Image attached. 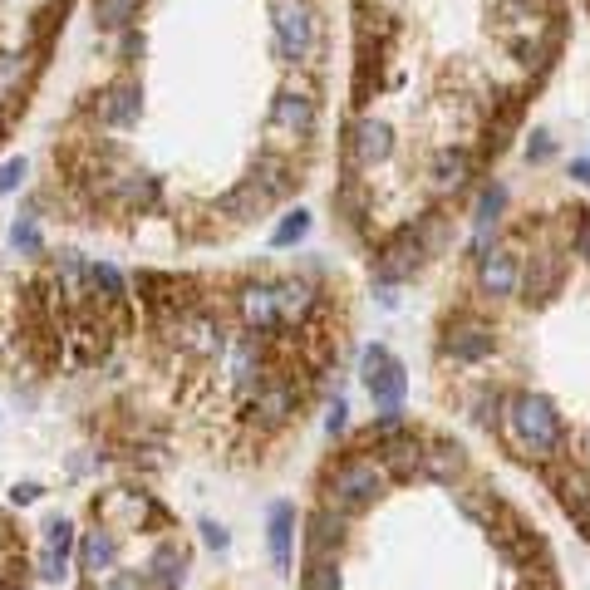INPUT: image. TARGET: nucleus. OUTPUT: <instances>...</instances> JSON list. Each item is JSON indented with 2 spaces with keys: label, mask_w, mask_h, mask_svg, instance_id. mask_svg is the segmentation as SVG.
<instances>
[{
  "label": "nucleus",
  "mask_w": 590,
  "mask_h": 590,
  "mask_svg": "<svg viewBox=\"0 0 590 590\" xmlns=\"http://www.w3.org/2000/svg\"><path fill=\"white\" fill-rule=\"evenodd\" d=\"M448 354L463 359V364L487 359V354H492V330H487V325H453V330H448Z\"/></svg>",
  "instance_id": "6ab92c4d"
},
{
  "label": "nucleus",
  "mask_w": 590,
  "mask_h": 590,
  "mask_svg": "<svg viewBox=\"0 0 590 590\" xmlns=\"http://www.w3.org/2000/svg\"><path fill=\"white\" fill-rule=\"evenodd\" d=\"M114 566H118V536L109 527L89 531V536H84V546H79V571L99 581V576H109Z\"/></svg>",
  "instance_id": "4468645a"
},
{
  "label": "nucleus",
  "mask_w": 590,
  "mask_h": 590,
  "mask_svg": "<svg viewBox=\"0 0 590 590\" xmlns=\"http://www.w3.org/2000/svg\"><path fill=\"white\" fill-rule=\"evenodd\" d=\"M389 153H394V128H389L384 118H374V114L354 118L350 138H345V158H350L354 173H369V168L389 163Z\"/></svg>",
  "instance_id": "423d86ee"
},
{
  "label": "nucleus",
  "mask_w": 590,
  "mask_h": 590,
  "mask_svg": "<svg viewBox=\"0 0 590 590\" xmlns=\"http://www.w3.org/2000/svg\"><path fill=\"white\" fill-rule=\"evenodd\" d=\"M512 433H517V443L536 453V458H551L556 448H561V438H566V423H561V413L551 399H541V394H517L512 399Z\"/></svg>",
  "instance_id": "f03ea898"
},
{
  "label": "nucleus",
  "mask_w": 590,
  "mask_h": 590,
  "mask_svg": "<svg viewBox=\"0 0 590 590\" xmlns=\"http://www.w3.org/2000/svg\"><path fill=\"white\" fill-rule=\"evenodd\" d=\"M423 251H428V246H423V236L413 232V227L399 232L384 246V256H379V281H409L413 271L423 266Z\"/></svg>",
  "instance_id": "6e6552de"
},
{
  "label": "nucleus",
  "mask_w": 590,
  "mask_h": 590,
  "mask_svg": "<svg viewBox=\"0 0 590 590\" xmlns=\"http://www.w3.org/2000/svg\"><path fill=\"white\" fill-rule=\"evenodd\" d=\"M25 74H30L25 55H15V50H0V99H5V94H20V89H25Z\"/></svg>",
  "instance_id": "a878e982"
},
{
  "label": "nucleus",
  "mask_w": 590,
  "mask_h": 590,
  "mask_svg": "<svg viewBox=\"0 0 590 590\" xmlns=\"http://www.w3.org/2000/svg\"><path fill=\"white\" fill-rule=\"evenodd\" d=\"M359 379H364V389H369V399H374L379 413H404L409 374H404V364L394 359L389 345H369L359 354Z\"/></svg>",
  "instance_id": "20e7f679"
},
{
  "label": "nucleus",
  "mask_w": 590,
  "mask_h": 590,
  "mask_svg": "<svg viewBox=\"0 0 590 590\" xmlns=\"http://www.w3.org/2000/svg\"><path fill=\"white\" fill-rule=\"evenodd\" d=\"M295 409V394L286 389V384H266L261 394H256V413L266 418V423H286Z\"/></svg>",
  "instance_id": "b1692460"
},
{
  "label": "nucleus",
  "mask_w": 590,
  "mask_h": 590,
  "mask_svg": "<svg viewBox=\"0 0 590 590\" xmlns=\"http://www.w3.org/2000/svg\"><path fill=\"white\" fill-rule=\"evenodd\" d=\"M276 291V320L281 325H300L310 310H315V286L310 281H281V286H271Z\"/></svg>",
  "instance_id": "f3484780"
},
{
  "label": "nucleus",
  "mask_w": 590,
  "mask_h": 590,
  "mask_svg": "<svg viewBox=\"0 0 590 590\" xmlns=\"http://www.w3.org/2000/svg\"><path fill=\"white\" fill-rule=\"evenodd\" d=\"M59 286H64V295H69L74 305H84L89 291H94V266H84L74 251H64V256H59Z\"/></svg>",
  "instance_id": "aec40b11"
},
{
  "label": "nucleus",
  "mask_w": 590,
  "mask_h": 590,
  "mask_svg": "<svg viewBox=\"0 0 590 590\" xmlns=\"http://www.w3.org/2000/svg\"><path fill=\"white\" fill-rule=\"evenodd\" d=\"M551 153H556L551 133H546V128H536V133H531V143H527V158H531V163H546Z\"/></svg>",
  "instance_id": "72a5a7b5"
},
{
  "label": "nucleus",
  "mask_w": 590,
  "mask_h": 590,
  "mask_svg": "<svg viewBox=\"0 0 590 590\" xmlns=\"http://www.w3.org/2000/svg\"><path fill=\"white\" fill-rule=\"evenodd\" d=\"M551 286H556V261L551 256H536V271L527 266V300H546Z\"/></svg>",
  "instance_id": "bb28decb"
},
{
  "label": "nucleus",
  "mask_w": 590,
  "mask_h": 590,
  "mask_svg": "<svg viewBox=\"0 0 590 590\" xmlns=\"http://www.w3.org/2000/svg\"><path fill=\"white\" fill-rule=\"evenodd\" d=\"M468 177H472V158L463 148H438V153L428 158V182H433V192H458Z\"/></svg>",
  "instance_id": "9b49d317"
},
{
  "label": "nucleus",
  "mask_w": 590,
  "mask_h": 590,
  "mask_svg": "<svg viewBox=\"0 0 590 590\" xmlns=\"http://www.w3.org/2000/svg\"><path fill=\"white\" fill-rule=\"evenodd\" d=\"M256 369H261V359H256V340H241L232 354V374H236V384L246 389L251 379H256Z\"/></svg>",
  "instance_id": "c756f323"
},
{
  "label": "nucleus",
  "mask_w": 590,
  "mask_h": 590,
  "mask_svg": "<svg viewBox=\"0 0 590 590\" xmlns=\"http://www.w3.org/2000/svg\"><path fill=\"white\" fill-rule=\"evenodd\" d=\"M340 536H345V517H340L335 507H320V512L310 517V531H305V551H310V561L335 556V551H340Z\"/></svg>",
  "instance_id": "9d476101"
},
{
  "label": "nucleus",
  "mask_w": 590,
  "mask_h": 590,
  "mask_svg": "<svg viewBox=\"0 0 590 590\" xmlns=\"http://www.w3.org/2000/svg\"><path fill=\"white\" fill-rule=\"evenodd\" d=\"M35 497H40V487H35V482H15V487H10V502H15V507H30Z\"/></svg>",
  "instance_id": "e433bc0d"
},
{
  "label": "nucleus",
  "mask_w": 590,
  "mask_h": 590,
  "mask_svg": "<svg viewBox=\"0 0 590 590\" xmlns=\"http://www.w3.org/2000/svg\"><path fill=\"white\" fill-rule=\"evenodd\" d=\"M148 571H153L148 581H153V586H158V590H177V586H182V581H187V551H182L177 541H163V546L153 551V561H148Z\"/></svg>",
  "instance_id": "a211bd4d"
},
{
  "label": "nucleus",
  "mask_w": 590,
  "mask_h": 590,
  "mask_svg": "<svg viewBox=\"0 0 590 590\" xmlns=\"http://www.w3.org/2000/svg\"><path fill=\"white\" fill-rule=\"evenodd\" d=\"M25 173H30V168H25V158H10V163L0 168V197H5V192H15V187L25 182Z\"/></svg>",
  "instance_id": "473e14b6"
},
{
  "label": "nucleus",
  "mask_w": 590,
  "mask_h": 590,
  "mask_svg": "<svg viewBox=\"0 0 590 590\" xmlns=\"http://www.w3.org/2000/svg\"><path fill=\"white\" fill-rule=\"evenodd\" d=\"M305 232H310V212L295 207L291 217H281V227L271 232V246H295V241H305Z\"/></svg>",
  "instance_id": "c85d7f7f"
},
{
  "label": "nucleus",
  "mask_w": 590,
  "mask_h": 590,
  "mask_svg": "<svg viewBox=\"0 0 590 590\" xmlns=\"http://www.w3.org/2000/svg\"><path fill=\"white\" fill-rule=\"evenodd\" d=\"M315 123L320 109L305 89H281L271 99V114H266V138H271V153H286L295 143H310L315 138Z\"/></svg>",
  "instance_id": "7ed1b4c3"
},
{
  "label": "nucleus",
  "mask_w": 590,
  "mask_h": 590,
  "mask_svg": "<svg viewBox=\"0 0 590 590\" xmlns=\"http://www.w3.org/2000/svg\"><path fill=\"white\" fill-rule=\"evenodd\" d=\"M236 310H241V325L246 330H276L281 320H276V291L271 286H246V291L236 295Z\"/></svg>",
  "instance_id": "ddd939ff"
},
{
  "label": "nucleus",
  "mask_w": 590,
  "mask_h": 590,
  "mask_svg": "<svg viewBox=\"0 0 590 590\" xmlns=\"http://www.w3.org/2000/svg\"><path fill=\"white\" fill-rule=\"evenodd\" d=\"M109 590H143V576H114Z\"/></svg>",
  "instance_id": "58836bf2"
},
{
  "label": "nucleus",
  "mask_w": 590,
  "mask_h": 590,
  "mask_svg": "<svg viewBox=\"0 0 590 590\" xmlns=\"http://www.w3.org/2000/svg\"><path fill=\"white\" fill-rule=\"evenodd\" d=\"M138 5L143 0H94V20L99 30H128L138 20Z\"/></svg>",
  "instance_id": "393cba45"
},
{
  "label": "nucleus",
  "mask_w": 590,
  "mask_h": 590,
  "mask_svg": "<svg viewBox=\"0 0 590 590\" xmlns=\"http://www.w3.org/2000/svg\"><path fill=\"white\" fill-rule=\"evenodd\" d=\"M517 286H522L517 251H482V261H477V291L487 295V300H507Z\"/></svg>",
  "instance_id": "0eeeda50"
},
{
  "label": "nucleus",
  "mask_w": 590,
  "mask_h": 590,
  "mask_svg": "<svg viewBox=\"0 0 590 590\" xmlns=\"http://www.w3.org/2000/svg\"><path fill=\"white\" fill-rule=\"evenodd\" d=\"M276 25V55L286 64H310L320 55V10L315 0H271Z\"/></svg>",
  "instance_id": "f257e3e1"
},
{
  "label": "nucleus",
  "mask_w": 590,
  "mask_h": 590,
  "mask_svg": "<svg viewBox=\"0 0 590 590\" xmlns=\"http://www.w3.org/2000/svg\"><path fill=\"white\" fill-rule=\"evenodd\" d=\"M576 217H581V227H576V256L590 261V212H576Z\"/></svg>",
  "instance_id": "4c0bfd02"
},
{
  "label": "nucleus",
  "mask_w": 590,
  "mask_h": 590,
  "mask_svg": "<svg viewBox=\"0 0 590 590\" xmlns=\"http://www.w3.org/2000/svg\"><path fill=\"white\" fill-rule=\"evenodd\" d=\"M502 207H507V192H502V187H487V192L477 197V217H472V227H477V251H487V232L497 227Z\"/></svg>",
  "instance_id": "5701e85b"
},
{
  "label": "nucleus",
  "mask_w": 590,
  "mask_h": 590,
  "mask_svg": "<svg viewBox=\"0 0 590 590\" xmlns=\"http://www.w3.org/2000/svg\"><path fill=\"white\" fill-rule=\"evenodd\" d=\"M10 241H15V251L35 256V251H40V227H35V217H20V222L10 227Z\"/></svg>",
  "instance_id": "7c9ffc66"
},
{
  "label": "nucleus",
  "mask_w": 590,
  "mask_h": 590,
  "mask_svg": "<svg viewBox=\"0 0 590 590\" xmlns=\"http://www.w3.org/2000/svg\"><path fill=\"white\" fill-rule=\"evenodd\" d=\"M345 423H350V404H345V399H335V404H330V413H325V433H330V438H340V433H345Z\"/></svg>",
  "instance_id": "f704fd0d"
},
{
  "label": "nucleus",
  "mask_w": 590,
  "mask_h": 590,
  "mask_svg": "<svg viewBox=\"0 0 590 590\" xmlns=\"http://www.w3.org/2000/svg\"><path fill=\"white\" fill-rule=\"evenodd\" d=\"M291 536H295V507L291 502H276L271 517H266V541H271V566L281 576L291 571Z\"/></svg>",
  "instance_id": "f8f14e48"
},
{
  "label": "nucleus",
  "mask_w": 590,
  "mask_h": 590,
  "mask_svg": "<svg viewBox=\"0 0 590 590\" xmlns=\"http://www.w3.org/2000/svg\"><path fill=\"white\" fill-rule=\"evenodd\" d=\"M300 590H340V571H335V556H325V561H310V571H305Z\"/></svg>",
  "instance_id": "cd10ccee"
},
{
  "label": "nucleus",
  "mask_w": 590,
  "mask_h": 590,
  "mask_svg": "<svg viewBox=\"0 0 590 590\" xmlns=\"http://www.w3.org/2000/svg\"><path fill=\"white\" fill-rule=\"evenodd\" d=\"M418 468L428 477H438V482H448V477L463 472V448L458 443H433L428 453H418Z\"/></svg>",
  "instance_id": "412c9836"
},
{
  "label": "nucleus",
  "mask_w": 590,
  "mask_h": 590,
  "mask_svg": "<svg viewBox=\"0 0 590 590\" xmlns=\"http://www.w3.org/2000/svg\"><path fill=\"white\" fill-rule=\"evenodd\" d=\"M94 291H104V300H123V276H118L114 266H94Z\"/></svg>",
  "instance_id": "2f4dec72"
},
{
  "label": "nucleus",
  "mask_w": 590,
  "mask_h": 590,
  "mask_svg": "<svg viewBox=\"0 0 590 590\" xmlns=\"http://www.w3.org/2000/svg\"><path fill=\"white\" fill-rule=\"evenodd\" d=\"M379 443H384L379 468H389L394 477H409V472L418 468V443H413V438H394V433H389V438H379Z\"/></svg>",
  "instance_id": "4be33fe9"
},
{
  "label": "nucleus",
  "mask_w": 590,
  "mask_h": 590,
  "mask_svg": "<svg viewBox=\"0 0 590 590\" xmlns=\"http://www.w3.org/2000/svg\"><path fill=\"white\" fill-rule=\"evenodd\" d=\"M571 177H576V182H590V163H586V158H581V163H571Z\"/></svg>",
  "instance_id": "ea45409f"
},
{
  "label": "nucleus",
  "mask_w": 590,
  "mask_h": 590,
  "mask_svg": "<svg viewBox=\"0 0 590 590\" xmlns=\"http://www.w3.org/2000/svg\"><path fill=\"white\" fill-rule=\"evenodd\" d=\"M69 551H74V527H69L64 517H55V522L45 527V546H40V576H45V581H59V576H64Z\"/></svg>",
  "instance_id": "2eb2a0df"
},
{
  "label": "nucleus",
  "mask_w": 590,
  "mask_h": 590,
  "mask_svg": "<svg viewBox=\"0 0 590 590\" xmlns=\"http://www.w3.org/2000/svg\"><path fill=\"white\" fill-rule=\"evenodd\" d=\"M379 487H384V468L374 458H350V463H340L335 477H330V507L340 517H350V512L369 507L379 497Z\"/></svg>",
  "instance_id": "39448f33"
},
{
  "label": "nucleus",
  "mask_w": 590,
  "mask_h": 590,
  "mask_svg": "<svg viewBox=\"0 0 590 590\" xmlns=\"http://www.w3.org/2000/svg\"><path fill=\"white\" fill-rule=\"evenodd\" d=\"M94 512L109 522V531H138L143 522H153V517H158V507H153L143 492H114V497H109V502H99Z\"/></svg>",
  "instance_id": "1a4fd4ad"
},
{
  "label": "nucleus",
  "mask_w": 590,
  "mask_h": 590,
  "mask_svg": "<svg viewBox=\"0 0 590 590\" xmlns=\"http://www.w3.org/2000/svg\"><path fill=\"white\" fill-rule=\"evenodd\" d=\"M0 123H5V99H0Z\"/></svg>",
  "instance_id": "a19ab883"
},
{
  "label": "nucleus",
  "mask_w": 590,
  "mask_h": 590,
  "mask_svg": "<svg viewBox=\"0 0 590 590\" xmlns=\"http://www.w3.org/2000/svg\"><path fill=\"white\" fill-rule=\"evenodd\" d=\"M202 536H207V546H212V551H227V546H232L227 527H217V522H202Z\"/></svg>",
  "instance_id": "c9c22d12"
},
{
  "label": "nucleus",
  "mask_w": 590,
  "mask_h": 590,
  "mask_svg": "<svg viewBox=\"0 0 590 590\" xmlns=\"http://www.w3.org/2000/svg\"><path fill=\"white\" fill-rule=\"evenodd\" d=\"M138 84H114V89H104V99L94 104V114L104 118L109 128H128L133 118H138Z\"/></svg>",
  "instance_id": "dca6fc26"
}]
</instances>
